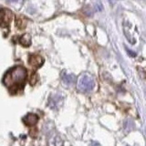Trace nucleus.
Instances as JSON below:
<instances>
[{
    "label": "nucleus",
    "instance_id": "obj_11",
    "mask_svg": "<svg viewBox=\"0 0 146 146\" xmlns=\"http://www.w3.org/2000/svg\"><path fill=\"white\" fill-rule=\"evenodd\" d=\"M132 126H133L132 121H125V129H127V130H131V127Z\"/></svg>",
    "mask_w": 146,
    "mask_h": 146
},
{
    "label": "nucleus",
    "instance_id": "obj_6",
    "mask_svg": "<svg viewBox=\"0 0 146 146\" xmlns=\"http://www.w3.org/2000/svg\"><path fill=\"white\" fill-rule=\"evenodd\" d=\"M38 121V117L34 113H29L23 118V121L27 126H34Z\"/></svg>",
    "mask_w": 146,
    "mask_h": 146
},
{
    "label": "nucleus",
    "instance_id": "obj_13",
    "mask_svg": "<svg viewBox=\"0 0 146 146\" xmlns=\"http://www.w3.org/2000/svg\"><path fill=\"white\" fill-rule=\"evenodd\" d=\"M126 49H127V51L129 52V55H131H131H132V57H135V55H136V54H134V52L131 51V50H129V49H128V48H126Z\"/></svg>",
    "mask_w": 146,
    "mask_h": 146
},
{
    "label": "nucleus",
    "instance_id": "obj_15",
    "mask_svg": "<svg viewBox=\"0 0 146 146\" xmlns=\"http://www.w3.org/2000/svg\"><path fill=\"white\" fill-rule=\"evenodd\" d=\"M127 146H128V145H127Z\"/></svg>",
    "mask_w": 146,
    "mask_h": 146
},
{
    "label": "nucleus",
    "instance_id": "obj_4",
    "mask_svg": "<svg viewBox=\"0 0 146 146\" xmlns=\"http://www.w3.org/2000/svg\"><path fill=\"white\" fill-rule=\"evenodd\" d=\"M63 97L60 94H54L49 98V106L53 110H57L62 105Z\"/></svg>",
    "mask_w": 146,
    "mask_h": 146
},
{
    "label": "nucleus",
    "instance_id": "obj_7",
    "mask_svg": "<svg viewBox=\"0 0 146 146\" xmlns=\"http://www.w3.org/2000/svg\"><path fill=\"white\" fill-rule=\"evenodd\" d=\"M62 80L67 86H71L72 84H74L76 82V77L73 74H68V73L64 72L62 76Z\"/></svg>",
    "mask_w": 146,
    "mask_h": 146
},
{
    "label": "nucleus",
    "instance_id": "obj_5",
    "mask_svg": "<svg viewBox=\"0 0 146 146\" xmlns=\"http://www.w3.org/2000/svg\"><path fill=\"white\" fill-rule=\"evenodd\" d=\"M29 63L33 68H40L41 66L43 65L44 59H43L42 57L39 56V55H38V54H32V55H30V56H29Z\"/></svg>",
    "mask_w": 146,
    "mask_h": 146
},
{
    "label": "nucleus",
    "instance_id": "obj_9",
    "mask_svg": "<svg viewBox=\"0 0 146 146\" xmlns=\"http://www.w3.org/2000/svg\"><path fill=\"white\" fill-rule=\"evenodd\" d=\"M19 43L24 47H29L31 45V36L29 34H24L20 38Z\"/></svg>",
    "mask_w": 146,
    "mask_h": 146
},
{
    "label": "nucleus",
    "instance_id": "obj_10",
    "mask_svg": "<svg viewBox=\"0 0 146 146\" xmlns=\"http://www.w3.org/2000/svg\"><path fill=\"white\" fill-rule=\"evenodd\" d=\"M36 81H38V74L36 73H32V75L29 79V82L31 85H35L36 83Z\"/></svg>",
    "mask_w": 146,
    "mask_h": 146
},
{
    "label": "nucleus",
    "instance_id": "obj_2",
    "mask_svg": "<svg viewBox=\"0 0 146 146\" xmlns=\"http://www.w3.org/2000/svg\"><path fill=\"white\" fill-rule=\"evenodd\" d=\"M95 87V80L89 74H83L80 77L78 80L77 88L81 92H90Z\"/></svg>",
    "mask_w": 146,
    "mask_h": 146
},
{
    "label": "nucleus",
    "instance_id": "obj_1",
    "mask_svg": "<svg viewBox=\"0 0 146 146\" xmlns=\"http://www.w3.org/2000/svg\"><path fill=\"white\" fill-rule=\"evenodd\" d=\"M27 70L22 66H17L9 70L5 75L3 82L12 93H16L18 90L24 87L27 80Z\"/></svg>",
    "mask_w": 146,
    "mask_h": 146
},
{
    "label": "nucleus",
    "instance_id": "obj_3",
    "mask_svg": "<svg viewBox=\"0 0 146 146\" xmlns=\"http://www.w3.org/2000/svg\"><path fill=\"white\" fill-rule=\"evenodd\" d=\"M13 19L12 12L7 8H0V27H9Z\"/></svg>",
    "mask_w": 146,
    "mask_h": 146
},
{
    "label": "nucleus",
    "instance_id": "obj_14",
    "mask_svg": "<svg viewBox=\"0 0 146 146\" xmlns=\"http://www.w3.org/2000/svg\"><path fill=\"white\" fill-rule=\"evenodd\" d=\"M116 1H117V0H110V2H111V4H114Z\"/></svg>",
    "mask_w": 146,
    "mask_h": 146
},
{
    "label": "nucleus",
    "instance_id": "obj_12",
    "mask_svg": "<svg viewBox=\"0 0 146 146\" xmlns=\"http://www.w3.org/2000/svg\"><path fill=\"white\" fill-rule=\"evenodd\" d=\"M8 3H17V2H19L21 0H7Z\"/></svg>",
    "mask_w": 146,
    "mask_h": 146
},
{
    "label": "nucleus",
    "instance_id": "obj_8",
    "mask_svg": "<svg viewBox=\"0 0 146 146\" xmlns=\"http://www.w3.org/2000/svg\"><path fill=\"white\" fill-rule=\"evenodd\" d=\"M16 24L19 29H24L27 26V19L23 16H18L16 18Z\"/></svg>",
    "mask_w": 146,
    "mask_h": 146
}]
</instances>
